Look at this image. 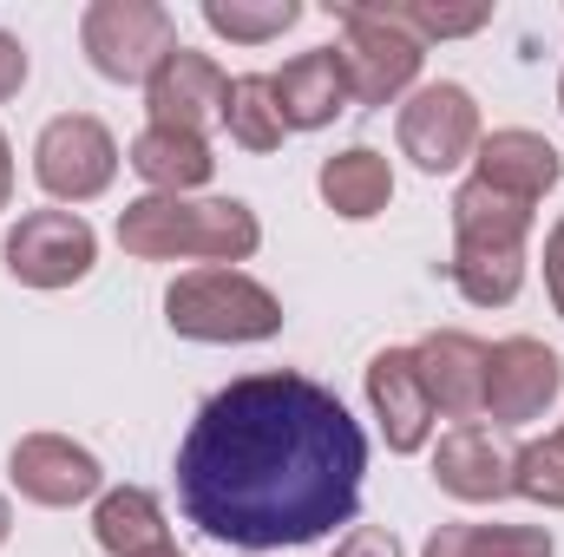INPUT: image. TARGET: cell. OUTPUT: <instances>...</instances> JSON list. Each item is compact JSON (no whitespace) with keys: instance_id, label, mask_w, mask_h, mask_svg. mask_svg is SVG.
Segmentation results:
<instances>
[{"instance_id":"6da1fadb","label":"cell","mask_w":564,"mask_h":557,"mask_svg":"<svg viewBox=\"0 0 564 557\" xmlns=\"http://www.w3.org/2000/svg\"><path fill=\"white\" fill-rule=\"evenodd\" d=\"M368 433L335 387L263 368L217 387L177 439V505L224 551H302L355 525Z\"/></svg>"},{"instance_id":"7a4b0ae2","label":"cell","mask_w":564,"mask_h":557,"mask_svg":"<svg viewBox=\"0 0 564 557\" xmlns=\"http://www.w3.org/2000/svg\"><path fill=\"white\" fill-rule=\"evenodd\" d=\"M132 263H217L243 270L263 250V217L243 197H132L112 223Z\"/></svg>"},{"instance_id":"3957f363","label":"cell","mask_w":564,"mask_h":557,"mask_svg":"<svg viewBox=\"0 0 564 557\" xmlns=\"http://www.w3.org/2000/svg\"><path fill=\"white\" fill-rule=\"evenodd\" d=\"M282 295L250 270H217L197 263L164 288V328L197 348H257L282 335Z\"/></svg>"},{"instance_id":"277c9868","label":"cell","mask_w":564,"mask_h":557,"mask_svg":"<svg viewBox=\"0 0 564 557\" xmlns=\"http://www.w3.org/2000/svg\"><path fill=\"white\" fill-rule=\"evenodd\" d=\"M335 20H341L335 53H341V73H348V99L355 106H401L421 86L426 46L394 20L388 0L381 7L348 0V7H335Z\"/></svg>"},{"instance_id":"5b68a950","label":"cell","mask_w":564,"mask_h":557,"mask_svg":"<svg viewBox=\"0 0 564 557\" xmlns=\"http://www.w3.org/2000/svg\"><path fill=\"white\" fill-rule=\"evenodd\" d=\"M79 46L99 79L144 86L184 40H177V13L164 0H93L79 13Z\"/></svg>"},{"instance_id":"8992f818","label":"cell","mask_w":564,"mask_h":557,"mask_svg":"<svg viewBox=\"0 0 564 557\" xmlns=\"http://www.w3.org/2000/svg\"><path fill=\"white\" fill-rule=\"evenodd\" d=\"M119 164H126V151H119L112 125L99 112H53L33 139V184L59 210L99 204L119 184Z\"/></svg>"},{"instance_id":"52a82bcc","label":"cell","mask_w":564,"mask_h":557,"mask_svg":"<svg viewBox=\"0 0 564 557\" xmlns=\"http://www.w3.org/2000/svg\"><path fill=\"white\" fill-rule=\"evenodd\" d=\"M479 139H486V119L459 79H426L394 112V144L421 177H453L459 164H473Z\"/></svg>"},{"instance_id":"ba28073f","label":"cell","mask_w":564,"mask_h":557,"mask_svg":"<svg viewBox=\"0 0 564 557\" xmlns=\"http://www.w3.org/2000/svg\"><path fill=\"white\" fill-rule=\"evenodd\" d=\"M0 263L20 288L53 295V288H73V282H86L99 270V230L79 210H59V204L20 210L0 237Z\"/></svg>"},{"instance_id":"9c48e42d","label":"cell","mask_w":564,"mask_h":557,"mask_svg":"<svg viewBox=\"0 0 564 557\" xmlns=\"http://www.w3.org/2000/svg\"><path fill=\"white\" fill-rule=\"evenodd\" d=\"M7 485L40 512H73V505H99L106 466L73 433H20L7 446Z\"/></svg>"},{"instance_id":"30bf717a","label":"cell","mask_w":564,"mask_h":557,"mask_svg":"<svg viewBox=\"0 0 564 557\" xmlns=\"http://www.w3.org/2000/svg\"><path fill=\"white\" fill-rule=\"evenodd\" d=\"M564 394V361L558 348H545L539 335H506L486 348V414L499 433L512 426H532L558 407Z\"/></svg>"},{"instance_id":"8fae6325","label":"cell","mask_w":564,"mask_h":557,"mask_svg":"<svg viewBox=\"0 0 564 557\" xmlns=\"http://www.w3.org/2000/svg\"><path fill=\"white\" fill-rule=\"evenodd\" d=\"M224 99H230V73L197 53V46H177L151 79H144V125H177V132H204L224 119Z\"/></svg>"},{"instance_id":"7c38bea8","label":"cell","mask_w":564,"mask_h":557,"mask_svg":"<svg viewBox=\"0 0 564 557\" xmlns=\"http://www.w3.org/2000/svg\"><path fill=\"white\" fill-rule=\"evenodd\" d=\"M433 485L446 499H459V505L512 499V446L499 439V426H486V419L446 426L440 446H433Z\"/></svg>"},{"instance_id":"4fadbf2b","label":"cell","mask_w":564,"mask_h":557,"mask_svg":"<svg viewBox=\"0 0 564 557\" xmlns=\"http://www.w3.org/2000/svg\"><path fill=\"white\" fill-rule=\"evenodd\" d=\"M414 368H421V387L433 401V419H466L486 414V341L466 335V328H433L414 341Z\"/></svg>"},{"instance_id":"5bb4252c","label":"cell","mask_w":564,"mask_h":557,"mask_svg":"<svg viewBox=\"0 0 564 557\" xmlns=\"http://www.w3.org/2000/svg\"><path fill=\"white\" fill-rule=\"evenodd\" d=\"M368 414L381 426V439H388V452H401V459H414L433 446V401H426L421 387V368H414V348H381L375 361H368Z\"/></svg>"},{"instance_id":"9a60e30c","label":"cell","mask_w":564,"mask_h":557,"mask_svg":"<svg viewBox=\"0 0 564 557\" xmlns=\"http://www.w3.org/2000/svg\"><path fill=\"white\" fill-rule=\"evenodd\" d=\"M473 177H479L486 190H506V197H519V204L539 210V204L564 184V151L545 139V132L499 125V132H486L479 151H473Z\"/></svg>"},{"instance_id":"2e32d148","label":"cell","mask_w":564,"mask_h":557,"mask_svg":"<svg viewBox=\"0 0 564 557\" xmlns=\"http://www.w3.org/2000/svg\"><path fill=\"white\" fill-rule=\"evenodd\" d=\"M270 99H276L289 139L295 132H322L335 125L355 99H348V73H341V53L335 46H308V53H289L276 73H270Z\"/></svg>"},{"instance_id":"e0dca14e","label":"cell","mask_w":564,"mask_h":557,"mask_svg":"<svg viewBox=\"0 0 564 557\" xmlns=\"http://www.w3.org/2000/svg\"><path fill=\"white\" fill-rule=\"evenodd\" d=\"M126 164L144 177L151 197H204V184L217 177V151L204 132H177V125H144Z\"/></svg>"},{"instance_id":"ac0fdd59","label":"cell","mask_w":564,"mask_h":557,"mask_svg":"<svg viewBox=\"0 0 564 557\" xmlns=\"http://www.w3.org/2000/svg\"><path fill=\"white\" fill-rule=\"evenodd\" d=\"M315 190H322V204H328L341 223H375V217L394 204V164H388V151H375V144H348V151L322 157Z\"/></svg>"},{"instance_id":"d6986e66","label":"cell","mask_w":564,"mask_h":557,"mask_svg":"<svg viewBox=\"0 0 564 557\" xmlns=\"http://www.w3.org/2000/svg\"><path fill=\"white\" fill-rule=\"evenodd\" d=\"M453 217V250H525L532 230H539V210L506 197V190H486L479 177H466L446 204Z\"/></svg>"},{"instance_id":"ffe728a7","label":"cell","mask_w":564,"mask_h":557,"mask_svg":"<svg viewBox=\"0 0 564 557\" xmlns=\"http://www.w3.org/2000/svg\"><path fill=\"white\" fill-rule=\"evenodd\" d=\"M93 545L106 557H158L171 551V518L151 485H106L93 505Z\"/></svg>"},{"instance_id":"44dd1931","label":"cell","mask_w":564,"mask_h":557,"mask_svg":"<svg viewBox=\"0 0 564 557\" xmlns=\"http://www.w3.org/2000/svg\"><path fill=\"white\" fill-rule=\"evenodd\" d=\"M525 270H532L525 250H453L446 256V282L473 308H512L525 288Z\"/></svg>"},{"instance_id":"7402d4cb","label":"cell","mask_w":564,"mask_h":557,"mask_svg":"<svg viewBox=\"0 0 564 557\" xmlns=\"http://www.w3.org/2000/svg\"><path fill=\"white\" fill-rule=\"evenodd\" d=\"M421 557H558L552 525H440Z\"/></svg>"},{"instance_id":"603a6c76","label":"cell","mask_w":564,"mask_h":557,"mask_svg":"<svg viewBox=\"0 0 564 557\" xmlns=\"http://www.w3.org/2000/svg\"><path fill=\"white\" fill-rule=\"evenodd\" d=\"M217 125L230 132V144H237V151H250V157H270V151H282L289 125H282L276 99H270V73H237Z\"/></svg>"},{"instance_id":"cb8c5ba5","label":"cell","mask_w":564,"mask_h":557,"mask_svg":"<svg viewBox=\"0 0 564 557\" xmlns=\"http://www.w3.org/2000/svg\"><path fill=\"white\" fill-rule=\"evenodd\" d=\"M302 20V0H204V26L230 46H270Z\"/></svg>"},{"instance_id":"d4e9b609","label":"cell","mask_w":564,"mask_h":557,"mask_svg":"<svg viewBox=\"0 0 564 557\" xmlns=\"http://www.w3.org/2000/svg\"><path fill=\"white\" fill-rule=\"evenodd\" d=\"M512 499L545 505V512H564V439L558 433L512 446Z\"/></svg>"},{"instance_id":"484cf974","label":"cell","mask_w":564,"mask_h":557,"mask_svg":"<svg viewBox=\"0 0 564 557\" xmlns=\"http://www.w3.org/2000/svg\"><path fill=\"white\" fill-rule=\"evenodd\" d=\"M394 20L433 46V40H466V33H479V26H492V7L479 0V7H433V0H394Z\"/></svg>"},{"instance_id":"4316f807","label":"cell","mask_w":564,"mask_h":557,"mask_svg":"<svg viewBox=\"0 0 564 557\" xmlns=\"http://www.w3.org/2000/svg\"><path fill=\"white\" fill-rule=\"evenodd\" d=\"M328 557H408V551H401V538L388 525H348Z\"/></svg>"},{"instance_id":"83f0119b","label":"cell","mask_w":564,"mask_h":557,"mask_svg":"<svg viewBox=\"0 0 564 557\" xmlns=\"http://www.w3.org/2000/svg\"><path fill=\"white\" fill-rule=\"evenodd\" d=\"M26 79H33V59H26V40L0 26V106H7V99H20V86H26Z\"/></svg>"},{"instance_id":"f1b7e54d","label":"cell","mask_w":564,"mask_h":557,"mask_svg":"<svg viewBox=\"0 0 564 557\" xmlns=\"http://www.w3.org/2000/svg\"><path fill=\"white\" fill-rule=\"evenodd\" d=\"M545 295H552V308L564 321V217L545 230Z\"/></svg>"},{"instance_id":"f546056e","label":"cell","mask_w":564,"mask_h":557,"mask_svg":"<svg viewBox=\"0 0 564 557\" xmlns=\"http://www.w3.org/2000/svg\"><path fill=\"white\" fill-rule=\"evenodd\" d=\"M13 177H20V171H13V139L0 132V210L13 204Z\"/></svg>"},{"instance_id":"4dcf8cb0","label":"cell","mask_w":564,"mask_h":557,"mask_svg":"<svg viewBox=\"0 0 564 557\" xmlns=\"http://www.w3.org/2000/svg\"><path fill=\"white\" fill-rule=\"evenodd\" d=\"M7 538H13V499L0 492V551H7Z\"/></svg>"},{"instance_id":"1f68e13d","label":"cell","mask_w":564,"mask_h":557,"mask_svg":"<svg viewBox=\"0 0 564 557\" xmlns=\"http://www.w3.org/2000/svg\"><path fill=\"white\" fill-rule=\"evenodd\" d=\"M558 112H564V73H558Z\"/></svg>"},{"instance_id":"d6a6232c","label":"cell","mask_w":564,"mask_h":557,"mask_svg":"<svg viewBox=\"0 0 564 557\" xmlns=\"http://www.w3.org/2000/svg\"><path fill=\"white\" fill-rule=\"evenodd\" d=\"M158 557H184V551H177V545H171V551H158Z\"/></svg>"},{"instance_id":"836d02e7","label":"cell","mask_w":564,"mask_h":557,"mask_svg":"<svg viewBox=\"0 0 564 557\" xmlns=\"http://www.w3.org/2000/svg\"><path fill=\"white\" fill-rule=\"evenodd\" d=\"M558 439H564V419H558Z\"/></svg>"}]
</instances>
